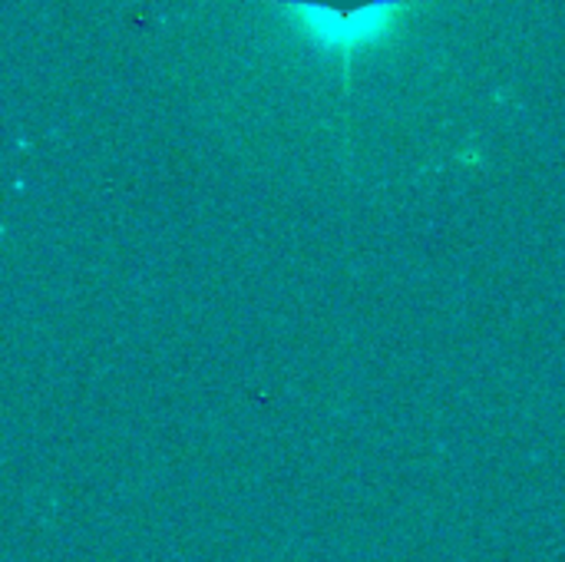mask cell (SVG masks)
<instances>
[{
    "instance_id": "6da1fadb",
    "label": "cell",
    "mask_w": 565,
    "mask_h": 562,
    "mask_svg": "<svg viewBox=\"0 0 565 562\" xmlns=\"http://www.w3.org/2000/svg\"><path fill=\"white\" fill-rule=\"evenodd\" d=\"M281 3L298 10L305 33L318 46L344 56L348 63L358 46H367L391 26V20L407 0H281Z\"/></svg>"
}]
</instances>
